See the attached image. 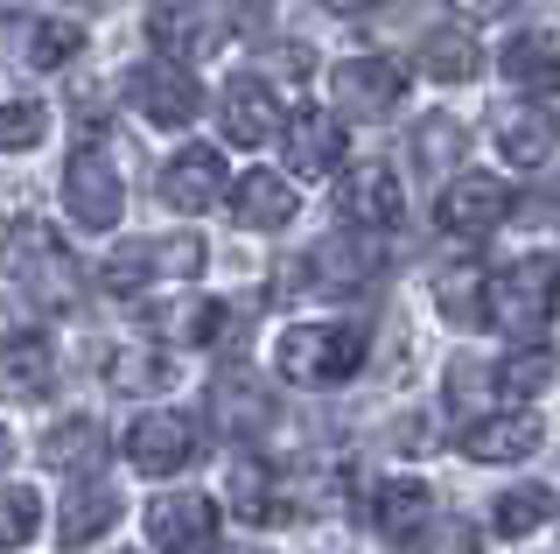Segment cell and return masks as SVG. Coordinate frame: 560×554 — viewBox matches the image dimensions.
Here are the masks:
<instances>
[{
  "mask_svg": "<svg viewBox=\"0 0 560 554\" xmlns=\"http://www.w3.org/2000/svg\"><path fill=\"white\" fill-rule=\"evenodd\" d=\"M428 533H434V547L420 541L428 554H477V533H469V527H428Z\"/></svg>",
  "mask_w": 560,
  "mask_h": 554,
  "instance_id": "37",
  "label": "cell"
},
{
  "mask_svg": "<svg viewBox=\"0 0 560 554\" xmlns=\"http://www.w3.org/2000/svg\"><path fill=\"white\" fill-rule=\"evenodd\" d=\"M63 204H70V218H78L84 232H113L119 211H127V183H119L113 154H105L98 141H84L63 162Z\"/></svg>",
  "mask_w": 560,
  "mask_h": 554,
  "instance_id": "5",
  "label": "cell"
},
{
  "mask_svg": "<svg viewBox=\"0 0 560 554\" xmlns=\"http://www.w3.org/2000/svg\"><path fill=\"white\" fill-rule=\"evenodd\" d=\"M78 49H84V28H78V22H35V36H28V64H35V71H63Z\"/></svg>",
  "mask_w": 560,
  "mask_h": 554,
  "instance_id": "33",
  "label": "cell"
},
{
  "mask_svg": "<svg viewBox=\"0 0 560 554\" xmlns=\"http://www.w3.org/2000/svg\"><path fill=\"white\" fill-rule=\"evenodd\" d=\"M560 148V119L553 113H504L498 119V154L512 169H547Z\"/></svg>",
  "mask_w": 560,
  "mask_h": 554,
  "instance_id": "25",
  "label": "cell"
},
{
  "mask_svg": "<svg viewBox=\"0 0 560 554\" xmlns=\"http://www.w3.org/2000/svg\"><path fill=\"white\" fill-rule=\"evenodd\" d=\"M539 442H547V422H539L533 407L490 414V422L463 428V457L469 463H525V457H539Z\"/></svg>",
  "mask_w": 560,
  "mask_h": 554,
  "instance_id": "15",
  "label": "cell"
},
{
  "mask_svg": "<svg viewBox=\"0 0 560 554\" xmlns=\"http://www.w3.org/2000/svg\"><path fill=\"white\" fill-rule=\"evenodd\" d=\"M218 14H224V28H238V36H267L273 0H218Z\"/></svg>",
  "mask_w": 560,
  "mask_h": 554,
  "instance_id": "35",
  "label": "cell"
},
{
  "mask_svg": "<svg viewBox=\"0 0 560 554\" xmlns=\"http://www.w3.org/2000/svg\"><path fill=\"white\" fill-rule=\"evenodd\" d=\"M197 274H203V239L168 232V239H133V246H119L98 267V281H105V296H148V288L197 281Z\"/></svg>",
  "mask_w": 560,
  "mask_h": 554,
  "instance_id": "4",
  "label": "cell"
},
{
  "mask_svg": "<svg viewBox=\"0 0 560 554\" xmlns=\"http://www.w3.org/2000/svg\"><path fill=\"white\" fill-rule=\"evenodd\" d=\"M49 379H57V351H49L43 331L0 337V393H8V401H43Z\"/></svg>",
  "mask_w": 560,
  "mask_h": 554,
  "instance_id": "22",
  "label": "cell"
},
{
  "mask_svg": "<svg viewBox=\"0 0 560 554\" xmlns=\"http://www.w3.org/2000/svg\"><path fill=\"white\" fill-rule=\"evenodd\" d=\"M498 71H504L512 92H533V99L560 92V36L553 28H518V36H504Z\"/></svg>",
  "mask_w": 560,
  "mask_h": 554,
  "instance_id": "16",
  "label": "cell"
},
{
  "mask_svg": "<svg viewBox=\"0 0 560 554\" xmlns=\"http://www.w3.org/2000/svg\"><path fill=\"white\" fill-rule=\"evenodd\" d=\"M420 71L434 84H469L477 78V36H469V28H434V36L420 43Z\"/></svg>",
  "mask_w": 560,
  "mask_h": 554,
  "instance_id": "28",
  "label": "cell"
},
{
  "mask_svg": "<svg viewBox=\"0 0 560 554\" xmlns=\"http://www.w3.org/2000/svg\"><path fill=\"white\" fill-rule=\"evenodd\" d=\"M483 288H490V274L483 267H448L442 281H434V309L455 323V331H483Z\"/></svg>",
  "mask_w": 560,
  "mask_h": 554,
  "instance_id": "27",
  "label": "cell"
},
{
  "mask_svg": "<svg viewBox=\"0 0 560 554\" xmlns=\"http://www.w3.org/2000/svg\"><path fill=\"white\" fill-rule=\"evenodd\" d=\"M323 8H329V14H372L378 0H323Z\"/></svg>",
  "mask_w": 560,
  "mask_h": 554,
  "instance_id": "39",
  "label": "cell"
},
{
  "mask_svg": "<svg viewBox=\"0 0 560 554\" xmlns=\"http://www.w3.org/2000/svg\"><path fill=\"white\" fill-rule=\"evenodd\" d=\"M308 64H315V57H308V49H302V43H288V49H273V78H288V84H302V78H308Z\"/></svg>",
  "mask_w": 560,
  "mask_h": 554,
  "instance_id": "38",
  "label": "cell"
},
{
  "mask_svg": "<svg viewBox=\"0 0 560 554\" xmlns=\"http://www.w3.org/2000/svg\"><path fill=\"white\" fill-rule=\"evenodd\" d=\"M273 366H280L288 386H343V379L364 366V337L343 331V323H294V331L273 344Z\"/></svg>",
  "mask_w": 560,
  "mask_h": 554,
  "instance_id": "3",
  "label": "cell"
},
{
  "mask_svg": "<svg viewBox=\"0 0 560 554\" xmlns=\"http://www.w3.org/2000/svg\"><path fill=\"white\" fill-rule=\"evenodd\" d=\"M127 463H133L140 477L189 471V463H197V422H189V414H175V407L140 414V422L127 428Z\"/></svg>",
  "mask_w": 560,
  "mask_h": 554,
  "instance_id": "7",
  "label": "cell"
},
{
  "mask_svg": "<svg viewBox=\"0 0 560 554\" xmlns=\"http://www.w3.org/2000/svg\"><path fill=\"white\" fill-rule=\"evenodd\" d=\"M553 309H560V259L553 253H525L512 267H498L490 288H483V316L498 323V331H512V337L547 331Z\"/></svg>",
  "mask_w": 560,
  "mask_h": 554,
  "instance_id": "2",
  "label": "cell"
},
{
  "mask_svg": "<svg viewBox=\"0 0 560 554\" xmlns=\"http://www.w3.org/2000/svg\"><path fill=\"white\" fill-rule=\"evenodd\" d=\"M343 169V119H329V113H294L288 119V176H308V183H323V176H337Z\"/></svg>",
  "mask_w": 560,
  "mask_h": 554,
  "instance_id": "18",
  "label": "cell"
},
{
  "mask_svg": "<svg viewBox=\"0 0 560 554\" xmlns=\"http://www.w3.org/2000/svg\"><path fill=\"white\" fill-rule=\"evenodd\" d=\"M504 211H512V183H504V176H455L442 197H434V218H442V232H463V239L498 232Z\"/></svg>",
  "mask_w": 560,
  "mask_h": 554,
  "instance_id": "12",
  "label": "cell"
},
{
  "mask_svg": "<svg viewBox=\"0 0 560 554\" xmlns=\"http://www.w3.org/2000/svg\"><path fill=\"white\" fill-rule=\"evenodd\" d=\"M43 463H49V471H70V477L98 471V463H105V428L84 422V414H78V422H57L43 436Z\"/></svg>",
  "mask_w": 560,
  "mask_h": 554,
  "instance_id": "26",
  "label": "cell"
},
{
  "mask_svg": "<svg viewBox=\"0 0 560 554\" xmlns=\"http://www.w3.org/2000/svg\"><path fill=\"white\" fill-rule=\"evenodd\" d=\"M49 134V113L35 106V99H8L0 106V154H22V148H35Z\"/></svg>",
  "mask_w": 560,
  "mask_h": 554,
  "instance_id": "34",
  "label": "cell"
},
{
  "mask_svg": "<svg viewBox=\"0 0 560 554\" xmlns=\"http://www.w3.org/2000/svg\"><path fill=\"white\" fill-rule=\"evenodd\" d=\"M329 92H337L343 119H385V113H399V99H407V71L385 64V57H343L337 71H329Z\"/></svg>",
  "mask_w": 560,
  "mask_h": 554,
  "instance_id": "8",
  "label": "cell"
},
{
  "mask_svg": "<svg viewBox=\"0 0 560 554\" xmlns=\"http://www.w3.org/2000/svg\"><path fill=\"white\" fill-rule=\"evenodd\" d=\"M0 274H8L28 302H43V309H70L78 288H84L78 259H70V246H63V232H49L43 218H28V224L8 232V246H0Z\"/></svg>",
  "mask_w": 560,
  "mask_h": 554,
  "instance_id": "1",
  "label": "cell"
},
{
  "mask_svg": "<svg viewBox=\"0 0 560 554\" xmlns=\"http://www.w3.org/2000/svg\"><path fill=\"white\" fill-rule=\"evenodd\" d=\"M218 36H224L218 0H154V8H148V43L162 49V57H175V64L203 57Z\"/></svg>",
  "mask_w": 560,
  "mask_h": 554,
  "instance_id": "10",
  "label": "cell"
},
{
  "mask_svg": "<svg viewBox=\"0 0 560 554\" xmlns=\"http://www.w3.org/2000/svg\"><path fill=\"white\" fill-rule=\"evenodd\" d=\"M490 512H498V533H504V541H525V533H539L560 512V498L547 492V484H518V492H504Z\"/></svg>",
  "mask_w": 560,
  "mask_h": 554,
  "instance_id": "29",
  "label": "cell"
},
{
  "mask_svg": "<svg viewBox=\"0 0 560 554\" xmlns=\"http://www.w3.org/2000/svg\"><path fill=\"white\" fill-rule=\"evenodd\" d=\"M35 527H43V498H35L28 484H0V554L28 547Z\"/></svg>",
  "mask_w": 560,
  "mask_h": 554,
  "instance_id": "31",
  "label": "cell"
},
{
  "mask_svg": "<svg viewBox=\"0 0 560 554\" xmlns=\"http://www.w3.org/2000/svg\"><path fill=\"white\" fill-rule=\"evenodd\" d=\"M148 541L154 554H210L218 547V506L197 492H168L148 506Z\"/></svg>",
  "mask_w": 560,
  "mask_h": 554,
  "instance_id": "11",
  "label": "cell"
},
{
  "mask_svg": "<svg viewBox=\"0 0 560 554\" xmlns=\"http://www.w3.org/2000/svg\"><path fill=\"white\" fill-rule=\"evenodd\" d=\"M294 183L288 176H267V169H253V176L232 183V218L245 232H280V224H294Z\"/></svg>",
  "mask_w": 560,
  "mask_h": 554,
  "instance_id": "24",
  "label": "cell"
},
{
  "mask_svg": "<svg viewBox=\"0 0 560 554\" xmlns=\"http://www.w3.org/2000/svg\"><path fill=\"white\" fill-rule=\"evenodd\" d=\"M463 141L469 134L455 127V119H420V134H413V154H420V169H428V176H455V162H463Z\"/></svg>",
  "mask_w": 560,
  "mask_h": 554,
  "instance_id": "32",
  "label": "cell"
},
{
  "mask_svg": "<svg viewBox=\"0 0 560 554\" xmlns=\"http://www.w3.org/2000/svg\"><path fill=\"white\" fill-rule=\"evenodd\" d=\"M337 204H343V224H350V232H393L399 211H407V197H399V176H393V169H378V162L350 169L343 189H337Z\"/></svg>",
  "mask_w": 560,
  "mask_h": 554,
  "instance_id": "14",
  "label": "cell"
},
{
  "mask_svg": "<svg viewBox=\"0 0 560 554\" xmlns=\"http://www.w3.org/2000/svg\"><path fill=\"white\" fill-rule=\"evenodd\" d=\"M547 218H560V183H553V189H547Z\"/></svg>",
  "mask_w": 560,
  "mask_h": 554,
  "instance_id": "40",
  "label": "cell"
},
{
  "mask_svg": "<svg viewBox=\"0 0 560 554\" xmlns=\"http://www.w3.org/2000/svg\"><path fill=\"white\" fill-rule=\"evenodd\" d=\"M127 99H133V113L148 119V127H189V119H197V106H203L197 78H189L175 57L140 64V71L127 78Z\"/></svg>",
  "mask_w": 560,
  "mask_h": 554,
  "instance_id": "9",
  "label": "cell"
},
{
  "mask_svg": "<svg viewBox=\"0 0 560 554\" xmlns=\"http://www.w3.org/2000/svg\"><path fill=\"white\" fill-rule=\"evenodd\" d=\"M364 274H372L364 239L358 232H329L323 246H308L302 259H288L280 281H288V296H343V288H358Z\"/></svg>",
  "mask_w": 560,
  "mask_h": 554,
  "instance_id": "6",
  "label": "cell"
},
{
  "mask_svg": "<svg viewBox=\"0 0 560 554\" xmlns=\"http://www.w3.org/2000/svg\"><path fill=\"white\" fill-rule=\"evenodd\" d=\"M113 379L119 386H154V379H162V358H113Z\"/></svg>",
  "mask_w": 560,
  "mask_h": 554,
  "instance_id": "36",
  "label": "cell"
},
{
  "mask_svg": "<svg viewBox=\"0 0 560 554\" xmlns=\"http://www.w3.org/2000/svg\"><path fill=\"white\" fill-rule=\"evenodd\" d=\"M210 414H218V428L232 442H253V436H267L273 401H267V386H259L245 366H232V372H218V386H210Z\"/></svg>",
  "mask_w": 560,
  "mask_h": 554,
  "instance_id": "19",
  "label": "cell"
},
{
  "mask_svg": "<svg viewBox=\"0 0 560 554\" xmlns=\"http://www.w3.org/2000/svg\"><path fill=\"white\" fill-rule=\"evenodd\" d=\"M113 519H119V492L105 484L98 471H84L78 484H70V498H63V519H57V541L78 554V547H92L98 533H113Z\"/></svg>",
  "mask_w": 560,
  "mask_h": 554,
  "instance_id": "21",
  "label": "cell"
},
{
  "mask_svg": "<svg viewBox=\"0 0 560 554\" xmlns=\"http://www.w3.org/2000/svg\"><path fill=\"white\" fill-rule=\"evenodd\" d=\"M224 197V154L218 148H183L162 169V204L168 211H210Z\"/></svg>",
  "mask_w": 560,
  "mask_h": 554,
  "instance_id": "20",
  "label": "cell"
},
{
  "mask_svg": "<svg viewBox=\"0 0 560 554\" xmlns=\"http://www.w3.org/2000/svg\"><path fill=\"white\" fill-rule=\"evenodd\" d=\"M434 527V492L420 477H385L372 492V533L385 547H420Z\"/></svg>",
  "mask_w": 560,
  "mask_h": 554,
  "instance_id": "13",
  "label": "cell"
},
{
  "mask_svg": "<svg viewBox=\"0 0 560 554\" xmlns=\"http://www.w3.org/2000/svg\"><path fill=\"white\" fill-rule=\"evenodd\" d=\"M218 127H224V141H232V148L273 141V127H280L273 84L267 78H232V84H224V99H218Z\"/></svg>",
  "mask_w": 560,
  "mask_h": 554,
  "instance_id": "17",
  "label": "cell"
},
{
  "mask_svg": "<svg viewBox=\"0 0 560 554\" xmlns=\"http://www.w3.org/2000/svg\"><path fill=\"white\" fill-rule=\"evenodd\" d=\"M224 498H232V512L253 519V527H280V519H294V492L267 471V463H253V457L232 463V477H224Z\"/></svg>",
  "mask_w": 560,
  "mask_h": 554,
  "instance_id": "23",
  "label": "cell"
},
{
  "mask_svg": "<svg viewBox=\"0 0 560 554\" xmlns=\"http://www.w3.org/2000/svg\"><path fill=\"white\" fill-rule=\"evenodd\" d=\"M553 372H560L553 351H512V358H498V366H490V386H498L504 401H533Z\"/></svg>",
  "mask_w": 560,
  "mask_h": 554,
  "instance_id": "30",
  "label": "cell"
}]
</instances>
